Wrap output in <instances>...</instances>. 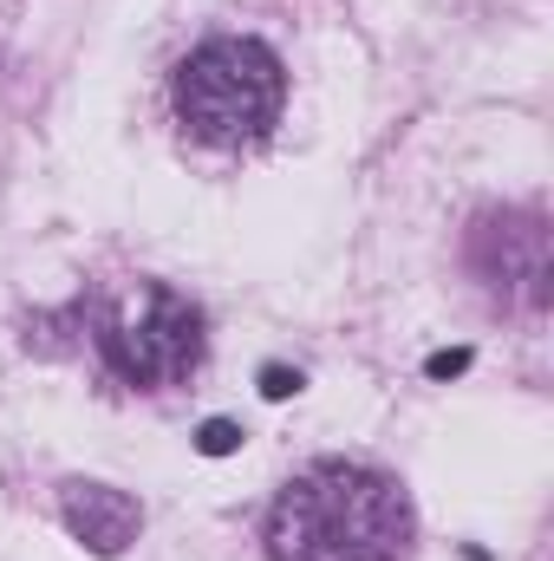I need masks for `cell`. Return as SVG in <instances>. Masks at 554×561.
Returning a JSON list of instances; mask_svg holds the SVG:
<instances>
[{"mask_svg":"<svg viewBox=\"0 0 554 561\" xmlns=\"http://www.w3.org/2000/svg\"><path fill=\"white\" fill-rule=\"evenodd\" d=\"M196 444H203L209 457H229V450L242 444V431H235L229 419H209V424H203V437H196Z\"/></svg>","mask_w":554,"mask_h":561,"instance_id":"6","label":"cell"},{"mask_svg":"<svg viewBox=\"0 0 554 561\" xmlns=\"http://www.w3.org/2000/svg\"><path fill=\"white\" fill-rule=\"evenodd\" d=\"M280 99H287V72L249 33H222V39L196 46L176 72V118L203 144H222V150L268 138V125L280 118Z\"/></svg>","mask_w":554,"mask_h":561,"instance_id":"2","label":"cell"},{"mask_svg":"<svg viewBox=\"0 0 554 561\" xmlns=\"http://www.w3.org/2000/svg\"><path fill=\"white\" fill-rule=\"evenodd\" d=\"M99 353L105 366L138 386V392H157V386H176L196 373L203 359V313L189 294L163 287V280H131L105 313H99Z\"/></svg>","mask_w":554,"mask_h":561,"instance_id":"3","label":"cell"},{"mask_svg":"<svg viewBox=\"0 0 554 561\" xmlns=\"http://www.w3.org/2000/svg\"><path fill=\"white\" fill-rule=\"evenodd\" d=\"M293 386H300V379H293V373H280V366H268V373H262V392H268V399H287Z\"/></svg>","mask_w":554,"mask_h":561,"instance_id":"7","label":"cell"},{"mask_svg":"<svg viewBox=\"0 0 554 561\" xmlns=\"http://www.w3.org/2000/svg\"><path fill=\"white\" fill-rule=\"evenodd\" d=\"M59 516H66L72 542H85L92 556H125L143 529V510L125 490H112V483H66Z\"/></svg>","mask_w":554,"mask_h":561,"instance_id":"5","label":"cell"},{"mask_svg":"<svg viewBox=\"0 0 554 561\" xmlns=\"http://www.w3.org/2000/svg\"><path fill=\"white\" fill-rule=\"evenodd\" d=\"M463 366H470V353H437V359H430L437 379H443V373H463Z\"/></svg>","mask_w":554,"mask_h":561,"instance_id":"8","label":"cell"},{"mask_svg":"<svg viewBox=\"0 0 554 561\" xmlns=\"http://www.w3.org/2000/svg\"><path fill=\"white\" fill-rule=\"evenodd\" d=\"M470 255H476L489 287H503V294H516L529 307L549 300V229H542V216H489V222H476Z\"/></svg>","mask_w":554,"mask_h":561,"instance_id":"4","label":"cell"},{"mask_svg":"<svg viewBox=\"0 0 554 561\" xmlns=\"http://www.w3.org/2000/svg\"><path fill=\"white\" fill-rule=\"evenodd\" d=\"M275 561H405L412 556V503L372 463H313L280 490L268 516Z\"/></svg>","mask_w":554,"mask_h":561,"instance_id":"1","label":"cell"}]
</instances>
